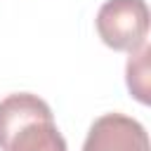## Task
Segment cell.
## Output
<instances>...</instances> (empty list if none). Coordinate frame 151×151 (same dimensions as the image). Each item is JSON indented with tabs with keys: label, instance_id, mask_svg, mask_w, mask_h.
<instances>
[{
	"label": "cell",
	"instance_id": "6da1fadb",
	"mask_svg": "<svg viewBox=\"0 0 151 151\" xmlns=\"http://www.w3.org/2000/svg\"><path fill=\"white\" fill-rule=\"evenodd\" d=\"M0 149L68 151L50 104L31 92H14L0 99Z\"/></svg>",
	"mask_w": 151,
	"mask_h": 151
},
{
	"label": "cell",
	"instance_id": "7a4b0ae2",
	"mask_svg": "<svg viewBox=\"0 0 151 151\" xmlns=\"http://www.w3.org/2000/svg\"><path fill=\"white\" fill-rule=\"evenodd\" d=\"M97 33L116 52H134L149 35L146 0H106L97 12Z\"/></svg>",
	"mask_w": 151,
	"mask_h": 151
},
{
	"label": "cell",
	"instance_id": "3957f363",
	"mask_svg": "<svg viewBox=\"0 0 151 151\" xmlns=\"http://www.w3.org/2000/svg\"><path fill=\"white\" fill-rule=\"evenodd\" d=\"M83 151H151L146 127L125 113L99 116L83 142Z\"/></svg>",
	"mask_w": 151,
	"mask_h": 151
},
{
	"label": "cell",
	"instance_id": "277c9868",
	"mask_svg": "<svg viewBox=\"0 0 151 151\" xmlns=\"http://www.w3.org/2000/svg\"><path fill=\"white\" fill-rule=\"evenodd\" d=\"M149 54H151V47L144 42L139 50L130 52V59L125 66L127 90L142 104H149Z\"/></svg>",
	"mask_w": 151,
	"mask_h": 151
}]
</instances>
